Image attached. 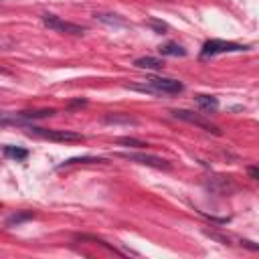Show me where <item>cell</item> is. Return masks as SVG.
Segmentation results:
<instances>
[{
	"mask_svg": "<svg viewBox=\"0 0 259 259\" xmlns=\"http://www.w3.org/2000/svg\"><path fill=\"white\" fill-rule=\"evenodd\" d=\"M247 49H249V47L239 45V42L212 38V40H206V42L202 45V49H200V59H208V57L223 55V53H243V51H247Z\"/></svg>",
	"mask_w": 259,
	"mask_h": 259,
	"instance_id": "cell-1",
	"label": "cell"
},
{
	"mask_svg": "<svg viewBox=\"0 0 259 259\" xmlns=\"http://www.w3.org/2000/svg\"><path fill=\"white\" fill-rule=\"evenodd\" d=\"M30 136H38L51 142H83L85 136L71 130H47V127H28Z\"/></svg>",
	"mask_w": 259,
	"mask_h": 259,
	"instance_id": "cell-2",
	"label": "cell"
},
{
	"mask_svg": "<svg viewBox=\"0 0 259 259\" xmlns=\"http://www.w3.org/2000/svg\"><path fill=\"white\" fill-rule=\"evenodd\" d=\"M148 87H152V91L156 95H162V93H168V95H174V93H180L184 89V85L178 81V79H170V77H146L144 81Z\"/></svg>",
	"mask_w": 259,
	"mask_h": 259,
	"instance_id": "cell-3",
	"label": "cell"
},
{
	"mask_svg": "<svg viewBox=\"0 0 259 259\" xmlns=\"http://www.w3.org/2000/svg\"><path fill=\"white\" fill-rule=\"evenodd\" d=\"M119 158L123 160H130V162H138V164H144V166H152V168H160V170H170L172 164L160 156H154V154H144V152H119L117 154Z\"/></svg>",
	"mask_w": 259,
	"mask_h": 259,
	"instance_id": "cell-4",
	"label": "cell"
},
{
	"mask_svg": "<svg viewBox=\"0 0 259 259\" xmlns=\"http://www.w3.org/2000/svg\"><path fill=\"white\" fill-rule=\"evenodd\" d=\"M170 113H172V117H176V119H182V121H186V123L198 125V127H202L204 132H210V134H214V136H221V130H219L214 123H210L208 119H204L202 115H198V113H194V111H190V109H172Z\"/></svg>",
	"mask_w": 259,
	"mask_h": 259,
	"instance_id": "cell-5",
	"label": "cell"
},
{
	"mask_svg": "<svg viewBox=\"0 0 259 259\" xmlns=\"http://www.w3.org/2000/svg\"><path fill=\"white\" fill-rule=\"evenodd\" d=\"M42 24L47 26V28H51V30H55V32H63V34H83L85 32V28L83 26H79V24H75V22H67V20H63L61 16H55V14H42Z\"/></svg>",
	"mask_w": 259,
	"mask_h": 259,
	"instance_id": "cell-6",
	"label": "cell"
},
{
	"mask_svg": "<svg viewBox=\"0 0 259 259\" xmlns=\"http://www.w3.org/2000/svg\"><path fill=\"white\" fill-rule=\"evenodd\" d=\"M206 186H208V190H212V192H217V194H229V192L235 190V184H233L231 180L223 178V176H217V178L208 180Z\"/></svg>",
	"mask_w": 259,
	"mask_h": 259,
	"instance_id": "cell-7",
	"label": "cell"
},
{
	"mask_svg": "<svg viewBox=\"0 0 259 259\" xmlns=\"http://www.w3.org/2000/svg\"><path fill=\"white\" fill-rule=\"evenodd\" d=\"M134 65H136L138 69H150V71H162L166 63H164L162 59H158V57H140V59H136V61H134Z\"/></svg>",
	"mask_w": 259,
	"mask_h": 259,
	"instance_id": "cell-8",
	"label": "cell"
},
{
	"mask_svg": "<svg viewBox=\"0 0 259 259\" xmlns=\"http://www.w3.org/2000/svg\"><path fill=\"white\" fill-rule=\"evenodd\" d=\"M194 101H196V105H198L202 111H217V109H219V99L212 97V95L200 93V95L194 97Z\"/></svg>",
	"mask_w": 259,
	"mask_h": 259,
	"instance_id": "cell-9",
	"label": "cell"
},
{
	"mask_svg": "<svg viewBox=\"0 0 259 259\" xmlns=\"http://www.w3.org/2000/svg\"><path fill=\"white\" fill-rule=\"evenodd\" d=\"M160 53L164 57H184L186 55V49L182 45H178V42H166V45L160 47Z\"/></svg>",
	"mask_w": 259,
	"mask_h": 259,
	"instance_id": "cell-10",
	"label": "cell"
},
{
	"mask_svg": "<svg viewBox=\"0 0 259 259\" xmlns=\"http://www.w3.org/2000/svg\"><path fill=\"white\" fill-rule=\"evenodd\" d=\"M95 18L105 22V24H113V26H123L125 20L119 14H111V12H95Z\"/></svg>",
	"mask_w": 259,
	"mask_h": 259,
	"instance_id": "cell-11",
	"label": "cell"
},
{
	"mask_svg": "<svg viewBox=\"0 0 259 259\" xmlns=\"http://www.w3.org/2000/svg\"><path fill=\"white\" fill-rule=\"evenodd\" d=\"M103 121L105 123H132V125H136L138 123V119H134V117H130L127 113H107L105 117H103Z\"/></svg>",
	"mask_w": 259,
	"mask_h": 259,
	"instance_id": "cell-12",
	"label": "cell"
},
{
	"mask_svg": "<svg viewBox=\"0 0 259 259\" xmlns=\"http://www.w3.org/2000/svg\"><path fill=\"white\" fill-rule=\"evenodd\" d=\"M93 162H105V158H99V156H81V158H69V160H65L63 164H59V168L73 166V164H93Z\"/></svg>",
	"mask_w": 259,
	"mask_h": 259,
	"instance_id": "cell-13",
	"label": "cell"
},
{
	"mask_svg": "<svg viewBox=\"0 0 259 259\" xmlns=\"http://www.w3.org/2000/svg\"><path fill=\"white\" fill-rule=\"evenodd\" d=\"M34 214L30 212V210H20V212H14V214H10L8 219H6V227H14V225H20V223H24V221H30Z\"/></svg>",
	"mask_w": 259,
	"mask_h": 259,
	"instance_id": "cell-14",
	"label": "cell"
},
{
	"mask_svg": "<svg viewBox=\"0 0 259 259\" xmlns=\"http://www.w3.org/2000/svg\"><path fill=\"white\" fill-rule=\"evenodd\" d=\"M4 156L14 158V160H24L28 156V150L18 148V146H4Z\"/></svg>",
	"mask_w": 259,
	"mask_h": 259,
	"instance_id": "cell-15",
	"label": "cell"
},
{
	"mask_svg": "<svg viewBox=\"0 0 259 259\" xmlns=\"http://www.w3.org/2000/svg\"><path fill=\"white\" fill-rule=\"evenodd\" d=\"M115 144H119V146H125V148H148V144H146V142H142V140H136V138H130V136L117 138V140H115Z\"/></svg>",
	"mask_w": 259,
	"mask_h": 259,
	"instance_id": "cell-16",
	"label": "cell"
},
{
	"mask_svg": "<svg viewBox=\"0 0 259 259\" xmlns=\"http://www.w3.org/2000/svg\"><path fill=\"white\" fill-rule=\"evenodd\" d=\"M146 24H148L150 28H154L156 32H160V34H164V30H168V24L162 22V20H156V18H150Z\"/></svg>",
	"mask_w": 259,
	"mask_h": 259,
	"instance_id": "cell-17",
	"label": "cell"
},
{
	"mask_svg": "<svg viewBox=\"0 0 259 259\" xmlns=\"http://www.w3.org/2000/svg\"><path fill=\"white\" fill-rule=\"evenodd\" d=\"M204 235H206V237H210V239H214V241H219V243H223V245H231V243H229V239H227V237H223V235H219V233L204 231Z\"/></svg>",
	"mask_w": 259,
	"mask_h": 259,
	"instance_id": "cell-18",
	"label": "cell"
},
{
	"mask_svg": "<svg viewBox=\"0 0 259 259\" xmlns=\"http://www.w3.org/2000/svg\"><path fill=\"white\" fill-rule=\"evenodd\" d=\"M249 176H251L253 180L259 178V170H257V166H249Z\"/></svg>",
	"mask_w": 259,
	"mask_h": 259,
	"instance_id": "cell-19",
	"label": "cell"
},
{
	"mask_svg": "<svg viewBox=\"0 0 259 259\" xmlns=\"http://www.w3.org/2000/svg\"><path fill=\"white\" fill-rule=\"evenodd\" d=\"M241 245H245V247H249V249H253V251H257V249H259V245H255L253 241H247V239H243V241H241Z\"/></svg>",
	"mask_w": 259,
	"mask_h": 259,
	"instance_id": "cell-20",
	"label": "cell"
},
{
	"mask_svg": "<svg viewBox=\"0 0 259 259\" xmlns=\"http://www.w3.org/2000/svg\"><path fill=\"white\" fill-rule=\"evenodd\" d=\"M85 103H87L85 99H77V101H71L69 107H79V105H85Z\"/></svg>",
	"mask_w": 259,
	"mask_h": 259,
	"instance_id": "cell-21",
	"label": "cell"
},
{
	"mask_svg": "<svg viewBox=\"0 0 259 259\" xmlns=\"http://www.w3.org/2000/svg\"><path fill=\"white\" fill-rule=\"evenodd\" d=\"M6 117H8V113H4V111H2V109H0V123H2V121H4V119H6Z\"/></svg>",
	"mask_w": 259,
	"mask_h": 259,
	"instance_id": "cell-22",
	"label": "cell"
}]
</instances>
